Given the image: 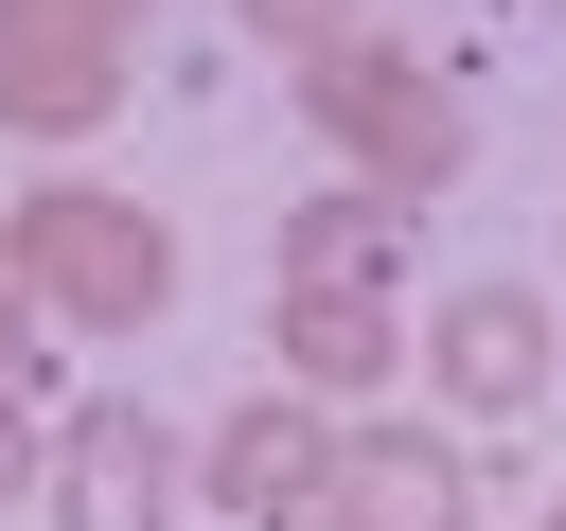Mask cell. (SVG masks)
<instances>
[{
  "label": "cell",
  "mask_w": 566,
  "mask_h": 531,
  "mask_svg": "<svg viewBox=\"0 0 566 531\" xmlns=\"http://www.w3.org/2000/svg\"><path fill=\"white\" fill-rule=\"evenodd\" d=\"M124 18H142V0H124Z\"/></svg>",
  "instance_id": "cell-13"
},
{
  "label": "cell",
  "mask_w": 566,
  "mask_h": 531,
  "mask_svg": "<svg viewBox=\"0 0 566 531\" xmlns=\"http://www.w3.org/2000/svg\"><path fill=\"white\" fill-rule=\"evenodd\" d=\"M195 513V442L106 389V407H53V531H177Z\"/></svg>",
  "instance_id": "cell-4"
},
{
  "label": "cell",
  "mask_w": 566,
  "mask_h": 531,
  "mask_svg": "<svg viewBox=\"0 0 566 531\" xmlns=\"http://www.w3.org/2000/svg\"><path fill=\"white\" fill-rule=\"evenodd\" d=\"M142 88V18L124 0H0V124L18 142H88Z\"/></svg>",
  "instance_id": "cell-3"
},
{
  "label": "cell",
  "mask_w": 566,
  "mask_h": 531,
  "mask_svg": "<svg viewBox=\"0 0 566 531\" xmlns=\"http://www.w3.org/2000/svg\"><path fill=\"white\" fill-rule=\"evenodd\" d=\"M548 531H566V513H548Z\"/></svg>",
  "instance_id": "cell-14"
},
{
  "label": "cell",
  "mask_w": 566,
  "mask_h": 531,
  "mask_svg": "<svg viewBox=\"0 0 566 531\" xmlns=\"http://www.w3.org/2000/svg\"><path fill=\"white\" fill-rule=\"evenodd\" d=\"M548 354H566V336H548L531 283H460V301L424 319V389H442L460 425H513V407L548 389Z\"/></svg>",
  "instance_id": "cell-6"
},
{
  "label": "cell",
  "mask_w": 566,
  "mask_h": 531,
  "mask_svg": "<svg viewBox=\"0 0 566 531\" xmlns=\"http://www.w3.org/2000/svg\"><path fill=\"white\" fill-rule=\"evenodd\" d=\"M265 354H283V389H318V407H371L389 372H407V319L389 301H265Z\"/></svg>",
  "instance_id": "cell-9"
},
{
  "label": "cell",
  "mask_w": 566,
  "mask_h": 531,
  "mask_svg": "<svg viewBox=\"0 0 566 531\" xmlns=\"http://www.w3.org/2000/svg\"><path fill=\"white\" fill-rule=\"evenodd\" d=\"M389 266H407V195L336 177V195L283 212V283H301V301H389Z\"/></svg>",
  "instance_id": "cell-8"
},
{
  "label": "cell",
  "mask_w": 566,
  "mask_h": 531,
  "mask_svg": "<svg viewBox=\"0 0 566 531\" xmlns=\"http://www.w3.org/2000/svg\"><path fill=\"white\" fill-rule=\"evenodd\" d=\"M336 407L318 389H248L230 425H195V496L212 513H248V531H318V496H336Z\"/></svg>",
  "instance_id": "cell-5"
},
{
  "label": "cell",
  "mask_w": 566,
  "mask_h": 531,
  "mask_svg": "<svg viewBox=\"0 0 566 531\" xmlns=\"http://www.w3.org/2000/svg\"><path fill=\"white\" fill-rule=\"evenodd\" d=\"M35 336H53V301L0 266V407H35V389H53V354H35Z\"/></svg>",
  "instance_id": "cell-10"
},
{
  "label": "cell",
  "mask_w": 566,
  "mask_h": 531,
  "mask_svg": "<svg viewBox=\"0 0 566 531\" xmlns=\"http://www.w3.org/2000/svg\"><path fill=\"white\" fill-rule=\"evenodd\" d=\"M0 496H53V407H0Z\"/></svg>",
  "instance_id": "cell-12"
},
{
  "label": "cell",
  "mask_w": 566,
  "mask_h": 531,
  "mask_svg": "<svg viewBox=\"0 0 566 531\" xmlns=\"http://www.w3.org/2000/svg\"><path fill=\"white\" fill-rule=\"evenodd\" d=\"M301 124H318V142H336V159H354L371 195H407V212H424V195H442V177L478 159L460 88H442V71L407 53V35H371V18H354L336 53H301Z\"/></svg>",
  "instance_id": "cell-2"
},
{
  "label": "cell",
  "mask_w": 566,
  "mask_h": 531,
  "mask_svg": "<svg viewBox=\"0 0 566 531\" xmlns=\"http://www.w3.org/2000/svg\"><path fill=\"white\" fill-rule=\"evenodd\" d=\"M0 266L53 301V336H142V319L177 301V230H159L142 195H106V177H35V195L0 212Z\"/></svg>",
  "instance_id": "cell-1"
},
{
  "label": "cell",
  "mask_w": 566,
  "mask_h": 531,
  "mask_svg": "<svg viewBox=\"0 0 566 531\" xmlns=\"http://www.w3.org/2000/svg\"><path fill=\"white\" fill-rule=\"evenodd\" d=\"M460 442L442 425H354L336 442V496H318V531H460Z\"/></svg>",
  "instance_id": "cell-7"
},
{
  "label": "cell",
  "mask_w": 566,
  "mask_h": 531,
  "mask_svg": "<svg viewBox=\"0 0 566 531\" xmlns=\"http://www.w3.org/2000/svg\"><path fill=\"white\" fill-rule=\"evenodd\" d=\"M248 35H283V71H301V53H336V35H354V0H248Z\"/></svg>",
  "instance_id": "cell-11"
}]
</instances>
